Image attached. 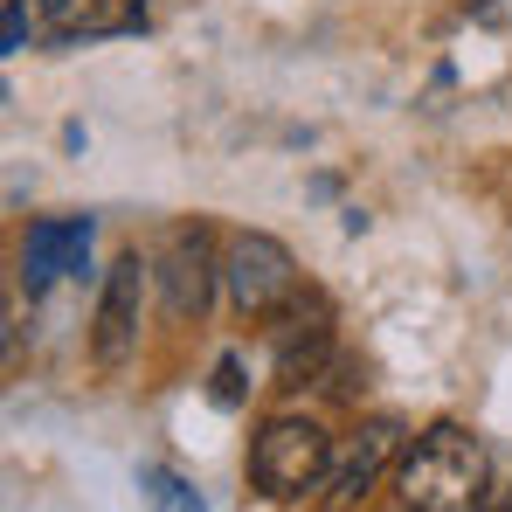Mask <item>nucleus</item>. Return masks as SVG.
Instances as JSON below:
<instances>
[{
    "label": "nucleus",
    "mask_w": 512,
    "mask_h": 512,
    "mask_svg": "<svg viewBox=\"0 0 512 512\" xmlns=\"http://www.w3.org/2000/svg\"><path fill=\"white\" fill-rule=\"evenodd\" d=\"M139 305H146V263H139V250H125L111 263L104 298H97V319H90L97 367H125V353L139 346Z\"/></svg>",
    "instance_id": "6"
},
{
    "label": "nucleus",
    "mask_w": 512,
    "mask_h": 512,
    "mask_svg": "<svg viewBox=\"0 0 512 512\" xmlns=\"http://www.w3.org/2000/svg\"><path fill=\"white\" fill-rule=\"evenodd\" d=\"M139 492H146V506H153V512H208V506H201V492H194L187 478H173L167 464H146V471H139Z\"/></svg>",
    "instance_id": "10"
},
{
    "label": "nucleus",
    "mask_w": 512,
    "mask_h": 512,
    "mask_svg": "<svg viewBox=\"0 0 512 512\" xmlns=\"http://www.w3.org/2000/svg\"><path fill=\"white\" fill-rule=\"evenodd\" d=\"M478 512H512V499H492V506H478Z\"/></svg>",
    "instance_id": "14"
},
{
    "label": "nucleus",
    "mask_w": 512,
    "mask_h": 512,
    "mask_svg": "<svg viewBox=\"0 0 512 512\" xmlns=\"http://www.w3.org/2000/svg\"><path fill=\"white\" fill-rule=\"evenodd\" d=\"M402 450V423H388V416H374V423H360L346 436V450L333 457V478H326V512H353L367 492H374V478L388 471V457Z\"/></svg>",
    "instance_id": "7"
},
{
    "label": "nucleus",
    "mask_w": 512,
    "mask_h": 512,
    "mask_svg": "<svg viewBox=\"0 0 512 512\" xmlns=\"http://www.w3.org/2000/svg\"><path fill=\"white\" fill-rule=\"evenodd\" d=\"M464 7H471V14H485V21H506V14H512V0H464Z\"/></svg>",
    "instance_id": "13"
},
{
    "label": "nucleus",
    "mask_w": 512,
    "mask_h": 512,
    "mask_svg": "<svg viewBox=\"0 0 512 512\" xmlns=\"http://www.w3.org/2000/svg\"><path fill=\"white\" fill-rule=\"evenodd\" d=\"M333 457H340L333 436L312 423V416H270L250 443V485L263 499H277V506L312 499V492H326Z\"/></svg>",
    "instance_id": "2"
},
{
    "label": "nucleus",
    "mask_w": 512,
    "mask_h": 512,
    "mask_svg": "<svg viewBox=\"0 0 512 512\" xmlns=\"http://www.w3.org/2000/svg\"><path fill=\"white\" fill-rule=\"evenodd\" d=\"M478 485H485V450L457 423L423 429L395 464V492L409 512H464L478 499Z\"/></svg>",
    "instance_id": "1"
},
{
    "label": "nucleus",
    "mask_w": 512,
    "mask_h": 512,
    "mask_svg": "<svg viewBox=\"0 0 512 512\" xmlns=\"http://www.w3.org/2000/svg\"><path fill=\"white\" fill-rule=\"evenodd\" d=\"M402 512H409V506H402Z\"/></svg>",
    "instance_id": "15"
},
{
    "label": "nucleus",
    "mask_w": 512,
    "mask_h": 512,
    "mask_svg": "<svg viewBox=\"0 0 512 512\" xmlns=\"http://www.w3.org/2000/svg\"><path fill=\"white\" fill-rule=\"evenodd\" d=\"M90 236H97L90 215H49V222H35L28 243H21V284H28V298H42V291H49L56 277H70V270H84Z\"/></svg>",
    "instance_id": "8"
},
{
    "label": "nucleus",
    "mask_w": 512,
    "mask_h": 512,
    "mask_svg": "<svg viewBox=\"0 0 512 512\" xmlns=\"http://www.w3.org/2000/svg\"><path fill=\"white\" fill-rule=\"evenodd\" d=\"M42 14H49V28L63 42H77V35H125V28H139L146 0H42Z\"/></svg>",
    "instance_id": "9"
},
{
    "label": "nucleus",
    "mask_w": 512,
    "mask_h": 512,
    "mask_svg": "<svg viewBox=\"0 0 512 512\" xmlns=\"http://www.w3.org/2000/svg\"><path fill=\"white\" fill-rule=\"evenodd\" d=\"M270 353H277V381H312L333 353V305L319 291H291L270 312Z\"/></svg>",
    "instance_id": "4"
},
{
    "label": "nucleus",
    "mask_w": 512,
    "mask_h": 512,
    "mask_svg": "<svg viewBox=\"0 0 512 512\" xmlns=\"http://www.w3.org/2000/svg\"><path fill=\"white\" fill-rule=\"evenodd\" d=\"M243 395H250V388H243V360H236V353H222V360H215V402H222V409H236Z\"/></svg>",
    "instance_id": "11"
},
{
    "label": "nucleus",
    "mask_w": 512,
    "mask_h": 512,
    "mask_svg": "<svg viewBox=\"0 0 512 512\" xmlns=\"http://www.w3.org/2000/svg\"><path fill=\"white\" fill-rule=\"evenodd\" d=\"M0 49H28V0H0Z\"/></svg>",
    "instance_id": "12"
},
{
    "label": "nucleus",
    "mask_w": 512,
    "mask_h": 512,
    "mask_svg": "<svg viewBox=\"0 0 512 512\" xmlns=\"http://www.w3.org/2000/svg\"><path fill=\"white\" fill-rule=\"evenodd\" d=\"M215 277H222V263H215L208 222L173 229L167 256H160V298H167V319H201V312L215 305Z\"/></svg>",
    "instance_id": "5"
},
{
    "label": "nucleus",
    "mask_w": 512,
    "mask_h": 512,
    "mask_svg": "<svg viewBox=\"0 0 512 512\" xmlns=\"http://www.w3.org/2000/svg\"><path fill=\"white\" fill-rule=\"evenodd\" d=\"M222 277H229V298H236L243 319H270V312L298 291V263H291V250H284L277 236H263V229H250V236L229 243Z\"/></svg>",
    "instance_id": "3"
}]
</instances>
